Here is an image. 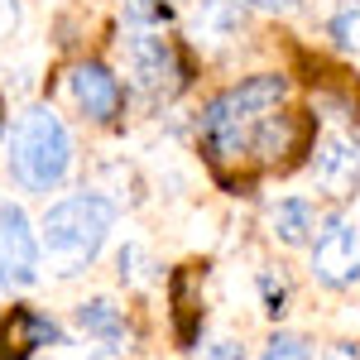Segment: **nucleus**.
Listing matches in <instances>:
<instances>
[{
    "label": "nucleus",
    "instance_id": "1",
    "mask_svg": "<svg viewBox=\"0 0 360 360\" xmlns=\"http://www.w3.org/2000/svg\"><path fill=\"white\" fill-rule=\"evenodd\" d=\"M283 96H288V82L278 72H255V77L226 86L221 96L207 101V111H202V154L212 159L217 173H226L231 164H245L255 125L269 111H278Z\"/></svg>",
    "mask_w": 360,
    "mask_h": 360
},
{
    "label": "nucleus",
    "instance_id": "2",
    "mask_svg": "<svg viewBox=\"0 0 360 360\" xmlns=\"http://www.w3.org/2000/svg\"><path fill=\"white\" fill-rule=\"evenodd\" d=\"M111 226H115V202L111 197H101V193L58 197L53 207L44 212V221H39V250H44V259L53 264L58 278H72L101 255Z\"/></svg>",
    "mask_w": 360,
    "mask_h": 360
},
{
    "label": "nucleus",
    "instance_id": "3",
    "mask_svg": "<svg viewBox=\"0 0 360 360\" xmlns=\"http://www.w3.org/2000/svg\"><path fill=\"white\" fill-rule=\"evenodd\" d=\"M72 173V130L53 106H29L10 130V178L25 193H53Z\"/></svg>",
    "mask_w": 360,
    "mask_h": 360
},
{
    "label": "nucleus",
    "instance_id": "4",
    "mask_svg": "<svg viewBox=\"0 0 360 360\" xmlns=\"http://www.w3.org/2000/svg\"><path fill=\"white\" fill-rule=\"evenodd\" d=\"M322 231H312V278L332 293H346L360 283V221H351L346 212H332L327 221H317Z\"/></svg>",
    "mask_w": 360,
    "mask_h": 360
},
{
    "label": "nucleus",
    "instance_id": "5",
    "mask_svg": "<svg viewBox=\"0 0 360 360\" xmlns=\"http://www.w3.org/2000/svg\"><path fill=\"white\" fill-rule=\"evenodd\" d=\"M130 68H135V86L159 106V101H173L183 86H188V63L173 49V39L154 34V29H135L130 39Z\"/></svg>",
    "mask_w": 360,
    "mask_h": 360
},
{
    "label": "nucleus",
    "instance_id": "6",
    "mask_svg": "<svg viewBox=\"0 0 360 360\" xmlns=\"http://www.w3.org/2000/svg\"><path fill=\"white\" fill-rule=\"evenodd\" d=\"M0 264H5V283H20V288L39 283L44 274L39 231L20 202H0Z\"/></svg>",
    "mask_w": 360,
    "mask_h": 360
},
{
    "label": "nucleus",
    "instance_id": "7",
    "mask_svg": "<svg viewBox=\"0 0 360 360\" xmlns=\"http://www.w3.org/2000/svg\"><path fill=\"white\" fill-rule=\"evenodd\" d=\"M68 91H72V101H77V111L86 120H96V125H115L120 115H125V86L115 77L106 63H96V58H86L77 63L72 72H68Z\"/></svg>",
    "mask_w": 360,
    "mask_h": 360
},
{
    "label": "nucleus",
    "instance_id": "8",
    "mask_svg": "<svg viewBox=\"0 0 360 360\" xmlns=\"http://www.w3.org/2000/svg\"><path fill=\"white\" fill-rule=\"evenodd\" d=\"M312 178L332 202H351L360 193V139L356 135H327L312 154Z\"/></svg>",
    "mask_w": 360,
    "mask_h": 360
},
{
    "label": "nucleus",
    "instance_id": "9",
    "mask_svg": "<svg viewBox=\"0 0 360 360\" xmlns=\"http://www.w3.org/2000/svg\"><path fill=\"white\" fill-rule=\"evenodd\" d=\"M58 341H63L58 322L29 303H15L0 317V360H34L44 346H58Z\"/></svg>",
    "mask_w": 360,
    "mask_h": 360
},
{
    "label": "nucleus",
    "instance_id": "10",
    "mask_svg": "<svg viewBox=\"0 0 360 360\" xmlns=\"http://www.w3.org/2000/svg\"><path fill=\"white\" fill-rule=\"evenodd\" d=\"M317 221L322 217H317V207L307 197H278L274 207H269V236H274L278 245H307Z\"/></svg>",
    "mask_w": 360,
    "mask_h": 360
},
{
    "label": "nucleus",
    "instance_id": "11",
    "mask_svg": "<svg viewBox=\"0 0 360 360\" xmlns=\"http://www.w3.org/2000/svg\"><path fill=\"white\" fill-rule=\"evenodd\" d=\"M72 322H77L82 336L106 341V346H125V336H130V327H125V307H115V298H86V303H77Z\"/></svg>",
    "mask_w": 360,
    "mask_h": 360
},
{
    "label": "nucleus",
    "instance_id": "12",
    "mask_svg": "<svg viewBox=\"0 0 360 360\" xmlns=\"http://www.w3.org/2000/svg\"><path fill=\"white\" fill-rule=\"evenodd\" d=\"M193 29H197V44H212V49L217 44H231L240 34V5L236 0H202Z\"/></svg>",
    "mask_w": 360,
    "mask_h": 360
},
{
    "label": "nucleus",
    "instance_id": "13",
    "mask_svg": "<svg viewBox=\"0 0 360 360\" xmlns=\"http://www.w3.org/2000/svg\"><path fill=\"white\" fill-rule=\"evenodd\" d=\"M327 34L341 53L360 58V0H336L332 15H327Z\"/></svg>",
    "mask_w": 360,
    "mask_h": 360
},
{
    "label": "nucleus",
    "instance_id": "14",
    "mask_svg": "<svg viewBox=\"0 0 360 360\" xmlns=\"http://www.w3.org/2000/svg\"><path fill=\"white\" fill-rule=\"evenodd\" d=\"M259 303H264V317L269 322H283V312H288V278L283 269H259Z\"/></svg>",
    "mask_w": 360,
    "mask_h": 360
},
{
    "label": "nucleus",
    "instance_id": "15",
    "mask_svg": "<svg viewBox=\"0 0 360 360\" xmlns=\"http://www.w3.org/2000/svg\"><path fill=\"white\" fill-rule=\"evenodd\" d=\"M255 360H312V341L303 332H274Z\"/></svg>",
    "mask_w": 360,
    "mask_h": 360
},
{
    "label": "nucleus",
    "instance_id": "16",
    "mask_svg": "<svg viewBox=\"0 0 360 360\" xmlns=\"http://www.w3.org/2000/svg\"><path fill=\"white\" fill-rule=\"evenodd\" d=\"M125 20L135 29H159L173 20V0H125Z\"/></svg>",
    "mask_w": 360,
    "mask_h": 360
},
{
    "label": "nucleus",
    "instance_id": "17",
    "mask_svg": "<svg viewBox=\"0 0 360 360\" xmlns=\"http://www.w3.org/2000/svg\"><path fill=\"white\" fill-rule=\"evenodd\" d=\"M115 264H120V283H149V255H144V245H130L115 255Z\"/></svg>",
    "mask_w": 360,
    "mask_h": 360
},
{
    "label": "nucleus",
    "instance_id": "18",
    "mask_svg": "<svg viewBox=\"0 0 360 360\" xmlns=\"http://www.w3.org/2000/svg\"><path fill=\"white\" fill-rule=\"evenodd\" d=\"M202 360H250V356H245V341L221 336V341H207L202 346Z\"/></svg>",
    "mask_w": 360,
    "mask_h": 360
},
{
    "label": "nucleus",
    "instance_id": "19",
    "mask_svg": "<svg viewBox=\"0 0 360 360\" xmlns=\"http://www.w3.org/2000/svg\"><path fill=\"white\" fill-rule=\"evenodd\" d=\"M20 29V0H0V44Z\"/></svg>",
    "mask_w": 360,
    "mask_h": 360
},
{
    "label": "nucleus",
    "instance_id": "20",
    "mask_svg": "<svg viewBox=\"0 0 360 360\" xmlns=\"http://www.w3.org/2000/svg\"><path fill=\"white\" fill-rule=\"evenodd\" d=\"M322 360H360V346H356V341H336Z\"/></svg>",
    "mask_w": 360,
    "mask_h": 360
},
{
    "label": "nucleus",
    "instance_id": "21",
    "mask_svg": "<svg viewBox=\"0 0 360 360\" xmlns=\"http://www.w3.org/2000/svg\"><path fill=\"white\" fill-rule=\"evenodd\" d=\"M259 10H269V15H288V10H298V0H255Z\"/></svg>",
    "mask_w": 360,
    "mask_h": 360
},
{
    "label": "nucleus",
    "instance_id": "22",
    "mask_svg": "<svg viewBox=\"0 0 360 360\" xmlns=\"http://www.w3.org/2000/svg\"><path fill=\"white\" fill-rule=\"evenodd\" d=\"M5 130H10V115H5V101H0V139H5Z\"/></svg>",
    "mask_w": 360,
    "mask_h": 360
},
{
    "label": "nucleus",
    "instance_id": "23",
    "mask_svg": "<svg viewBox=\"0 0 360 360\" xmlns=\"http://www.w3.org/2000/svg\"><path fill=\"white\" fill-rule=\"evenodd\" d=\"M0 288H5V264H0Z\"/></svg>",
    "mask_w": 360,
    "mask_h": 360
}]
</instances>
